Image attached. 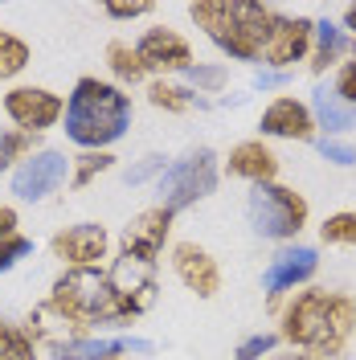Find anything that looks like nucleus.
I'll list each match as a JSON object with an SVG mask.
<instances>
[{
  "label": "nucleus",
  "instance_id": "2",
  "mask_svg": "<svg viewBox=\"0 0 356 360\" xmlns=\"http://www.w3.org/2000/svg\"><path fill=\"white\" fill-rule=\"evenodd\" d=\"M356 332V299L340 291H299L283 307V340L315 356H336Z\"/></svg>",
  "mask_w": 356,
  "mask_h": 360
},
{
  "label": "nucleus",
  "instance_id": "22",
  "mask_svg": "<svg viewBox=\"0 0 356 360\" xmlns=\"http://www.w3.org/2000/svg\"><path fill=\"white\" fill-rule=\"evenodd\" d=\"M107 66L119 82H144V62H139V53H135V45L127 41H111L107 45Z\"/></svg>",
  "mask_w": 356,
  "mask_h": 360
},
{
  "label": "nucleus",
  "instance_id": "17",
  "mask_svg": "<svg viewBox=\"0 0 356 360\" xmlns=\"http://www.w3.org/2000/svg\"><path fill=\"white\" fill-rule=\"evenodd\" d=\"M279 172V160L270 152L262 139H246L229 152V176H242V180H254V184H270Z\"/></svg>",
  "mask_w": 356,
  "mask_h": 360
},
{
  "label": "nucleus",
  "instance_id": "23",
  "mask_svg": "<svg viewBox=\"0 0 356 360\" xmlns=\"http://www.w3.org/2000/svg\"><path fill=\"white\" fill-rule=\"evenodd\" d=\"M148 103H152V107H160V111L184 115L193 103H197V94H193L189 86H172V82H164V78H160V82H152V86H148Z\"/></svg>",
  "mask_w": 356,
  "mask_h": 360
},
{
  "label": "nucleus",
  "instance_id": "28",
  "mask_svg": "<svg viewBox=\"0 0 356 360\" xmlns=\"http://www.w3.org/2000/svg\"><path fill=\"white\" fill-rule=\"evenodd\" d=\"M184 78L197 90H222L225 86V66H201V62H193V66L184 70Z\"/></svg>",
  "mask_w": 356,
  "mask_h": 360
},
{
  "label": "nucleus",
  "instance_id": "12",
  "mask_svg": "<svg viewBox=\"0 0 356 360\" xmlns=\"http://www.w3.org/2000/svg\"><path fill=\"white\" fill-rule=\"evenodd\" d=\"M135 53H139V62L144 70H160V74H172V70H189L193 66V45L184 41L180 33L172 29H148L139 41H135Z\"/></svg>",
  "mask_w": 356,
  "mask_h": 360
},
{
  "label": "nucleus",
  "instance_id": "5",
  "mask_svg": "<svg viewBox=\"0 0 356 360\" xmlns=\"http://www.w3.org/2000/svg\"><path fill=\"white\" fill-rule=\"evenodd\" d=\"M246 217H250V229L262 233V238H274V242H287L295 238L303 225H307V201L287 188V184H254L250 188V201H246Z\"/></svg>",
  "mask_w": 356,
  "mask_h": 360
},
{
  "label": "nucleus",
  "instance_id": "25",
  "mask_svg": "<svg viewBox=\"0 0 356 360\" xmlns=\"http://www.w3.org/2000/svg\"><path fill=\"white\" fill-rule=\"evenodd\" d=\"M25 66H29V45L17 33L0 29V78H17Z\"/></svg>",
  "mask_w": 356,
  "mask_h": 360
},
{
  "label": "nucleus",
  "instance_id": "20",
  "mask_svg": "<svg viewBox=\"0 0 356 360\" xmlns=\"http://www.w3.org/2000/svg\"><path fill=\"white\" fill-rule=\"evenodd\" d=\"M33 152H42L33 131H21V127H0V172H4V168H13V164L21 168Z\"/></svg>",
  "mask_w": 356,
  "mask_h": 360
},
{
  "label": "nucleus",
  "instance_id": "32",
  "mask_svg": "<svg viewBox=\"0 0 356 360\" xmlns=\"http://www.w3.org/2000/svg\"><path fill=\"white\" fill-rule=\"evenodd\" d=\"M148 13H152L148 0H135V4H107V17H115V21H135V17H148Z\"/></svg>",
  "mask_w": 356,
  "mask_h": 360
},
{
  "label": "nucleus",
  "instance_id": "3",
  "mask_svg": "<svg viewBox=\"0 0 356 360\" xmlns=\"http://www.w3.org/2000/svg\"><path fill=\"white\" fill-rule=\"evenodd\" d=\"M132 127V98L119 86L103 82V78H78L66 98V135L87 148V152H103L107 143L123 139Z\"/></svg>",
  "mask_w": 356,
  "mask_h": 360
},
{
  "label": "nucleus",
  "instance_id": "33",
  "mask_svg": "<svg viewBox=\"0 0 356 360\" xmlns=\"http://www.w3.org/2000/svg\"><path fill=\"white\" fill-rule=\"evenodd\" d=\"M156 172H164V156H148L139 168H132V172H127V184H139V180L156 176Z\"/></svg>",
  "mask_w": 356,
  "mask_h": 360
},
{
  "label": "nucleus",
  "instance_id": "36",
  "mask_svg": "<svg viewBox=\"0 0 356 360\" xmlns=\"http://www.w3.org/2000/svg\"><path fill=\"white\" fill-rule=\"evenodd\" d=\"M344 25L352 29V37H356V4H348V8H344Z\"/></svg>",
  "mask_w": 356,
  "mask_h": 360
},
{
  "label": "nucleus",
  "instance_id": "16",
  "mask_svg": "<svg viewBox=\"0 0 356 360\" xmlns=\"http://www.w3.org/2000/svg\"><path fill=\"white\" fill-rule=\"evenodd\" d=\"M258 127H262V135H274V139H312L315 119L299 98H287L283 94V98H274L267 111H262Z\"/></svg>",
  "mask_w": 356,
  "mask_h": 360
},
{
  "label": "nucleus",
  "instance_id": "29",
  "mask_svg": "<svg viewBox=\"0 0 356 360\" xmlns=\"http://www.w3.org/2000/svg\"><path fill=\"white\" fill-rule=\"evenodd\" d=\"M274 332H258V336H250V340H242L238 344V352H234V360H262L274 348Z\"/></svg>",
  "mask_w": 356,
  "mask_h": 360
},
{
  "label": "nucleus",
  "instance_id": "27",
  "mask_svg": "<svg viewBox=\"0 0 356 360\" xmlns=\"http://www.w3.org/2000/svg\"><path fill=\"white\" fill-rule=\"evenodd\" d=\"M29 254H33V242H29V238H21V233L0 238V274H4V270H13L21 258H29Z\"/></svg>",
  "mask_w": 356,
  "mask_h": 360
},
{
  "label": "nucleus",
  "instance_id": "7",
  "mask_svg": "<svg viewBox=\"0 0 356 360\" xmlns=\"http://www.w3.org/2000/svg\"><path fill=\"white\" fill-rule=\"evenodd\" d=\"M53 258L58 262H66L70 270H90L98 266L103 258H107V250H111V238H107V229L98 221H78V225H66V229H58L53 233Z\"/></svg>",
  "mask_w": 356,
  "mask_h": 360
},
{
  "label": "nucleus",
  "instance_id": "1",
  "mask_svg": "<svg viewBox=\"0 0 356 360\" xmlns=\"http://www.w3.org/2000/svg\"><path fill=\"white\" fill-rule=\"evenodd\" d=\"M156 303V266L119 258L115 270H62L42 307L70 336H90L98 323H132Z\"/></svg>",
  "mask_w": 356,
  "mask_h": 360
},
{
  "label": "nucleus",
  "instance_id": "15",
  "mask_svg": "<svg viewBox=\"0 0 356 360\" xmlns=\"http://www.w3.org/2000/svg\"><path fill=\"white\" fill-rule=\"evenodd\" d=\"M53 360H119L127 352H152L148 340H132V336H119V340H98V336H74V340H58L49 344Z\"/></svg>",
  "mask_w": 356,
  "mask_h": 360
},
{
  "label": "nucleus",
  "instance_id": "8",
  "mask_svg": "<svg viewBox=\"0 0 356 360\" xmlns=\"http://www.w3.org/2000/svg\"><path fill=\"white\" fill-rule=\"evenodd\" d=\"M66 176H70V160L53 148H42L13 172V193L21 201H45L66 184Z\"/></svg>",
  "mask_w": 356,
  "mask_h": 360
},
{
  "label": "nucleus",
  "instance_id": "18",
  "mask_svg": "<svg viewBox=\"0 0 356 360\" xmlns=\"http://www.w3.org/2000/svg\"><path fill=\"white\" fill-rule=\"evenodd\" d=\"M312 119H315V127H324L328 135H344V131H356V107H348L336 90H315L312 94Z\"/></svg>",
  "mask_w": 356,
  "mask_h": 360
},
{
  "label": "nucleus",
  "instance_id": "21",
  "mask_svg": "<svg viewBox=\"0 0 356 360\" xmlns=\"http://www.w3.org/2000/svg\"><path fill=\"white\" fill-rule=\"evenodd\" d=\"M0 360H37V344L29 336V328L0 319Z\"/></svg>",
  "mask_w": 356,
  "mask_h": 360
},
{
  "label": "nucleus",
  "instance_id": "13",
  "mask_svg": "<svg viewBox=\"0 0 356 360\" xmlns=\"http://www.w3.org/2000/svg\"><path fill=\"white\" fill-rule=\"evenodd\" d=\"M172 270H177V278L189 287V291H197L201 299H213V295L222 291V270L213 262V254L197 242H177L172 246Z\"/></svg>",
  "mask_w": 356,
  "mask_h": 360
},
{
  "label": "nucleus",
  "instance_id": "30",
  "mask_svg": "<svg viewBox=\"0 0 356 360\" xmlns=\"http://www.w3.org/2000/svg\"><path fill=\"white\" fill-rule=\"evenodd\" d=\"M319 156L340 164V168H352L356 164V148L352 143H340V139H319Z\"/></svg>",
  "mask_w": 356,
  "mask_h": 360
},
{
  "label": "nucleus",
  "instance_id": "4",
  "mask_svg": "<svg viewBox=\"0 0 356 360\" xmlns=\"http://www.w3.org/2000/svg\"><path fill=\"white\" fill-rule=\"evenodd\" d=\"M189 17L209 33V41L222 53L238 62L262 58L270 21H274L267 4H254V0H201V4H189Z\"/></svg>",
  "mask_w": 356,
  "mask_h": 360
},
{
  "label": "nucleus",
  "instance_id": "19",
  "mask_svg": "<svg viewBox=\"0 0 356 360\" xmlns=\"http://www.w3.org/2000/svg\"><path fill=\"white\" fill-rule=\"evenodd\" d=\"M312 37H315L312 70H315V74H324L328 66H336V62H340V53L348 49V41H344V33H340V29H336L332 21H319V25H315Z\"/></svg>",
  "mask_w": 356,
  "mask_h": 360
},
{
  "label": "nucleus",
  "instance_id": "26",
  "mask_svg": "<svg viewBox=\"0 0 356 360\" xmlns=\"http://www.w3.org/2000/svg\"><path fill=\"white\" fill-rule=\"evenodd\" d=\"M319 238L328 246H356V213H332L319 225Z\"/></svg>",
  "mask_w": 356,
  "mask_h": 360
},
{
  "label": "nucleus",
  "instance_id": "14",
  "mask_svg": "<svg viewBox=\"0 0 356 360\" xmlns=\"http://www.w3.org/2000/svg\"><path fill=\"white\" fill-rule=\"evenodd\" d=\"M315 270H319V254L312 246H287L270 258L267 274H262V287L270 295H283L291 287H299V283H307Z\"/></svg>",
  "mask_w": 356,
  "mask_h": 360
},
{
  "label": "nucleus",
  "instance_id": "11",
  "mask_svg": "<svg viewBox=\"0 0 356 360\" xmlns=\"http://www.w3.org/2000/svg\"><path fill=\"white\" fill-rule=\"evenodd\" d=\"M312 33H315V25L307 17H274L270 21V33H267V45H262L267 66L287 74L291 62H299L312 49Z\"/></svg>",
  "mask_w": 356,
  "mask_h": 360
},
{
  "label": "nucleus",
  "instance_id": "10",
  "mask_svg": "<svg viewBox=\"0 0 356 360\" xmlns=\"http://www.w3.org/2000/svg\"><path fill=\"white\" fill-rule=\"evenodd\" d=\"M172 217H177V213H168L164 205L144 209V213L123 229V258H135V262H144V266H156L160 250L168 242V229H172Z\"/></svg>",
  "mask_w": 356,
  "mask_h": 360
},
{
  "label": "nucleus",
  "instance_id": "35",
  "mask_svg": "<svg viewBox=\"0 0 356 360\" xmlns=\"http://www.w3.org/2000/svg\"><path fill=\"white\" fill-rule=\"evenodd\" d=\"M283 82H287V74H283V70H262V74H254V86H262V90L283 86Z\"/></svg>",
  "mask_w": 356,
  "mask_h": 360
},
{
  "label": "nucleus",
  "instance_id": "34",
  "mask_svg": "<svg viewBox=\"0 0 356 360\" xmlns=\"http://www.w3.org/2000/svg\"><path fill=\"white\" fill-rule=\"evenodd\" d=\"M13 233H17V209L0 205V238H13Z\"/></svg>",
  "mask_w": 356,
  "mask_h": 360
},
{
  "label": "nucleus",
  "instance_id": "31",
  "mask_svg": "<svg viewBox=\"0 0 356 360\" xmlns=\"http://www.w3.org/2000/svg\"><path fill=\"white\" fill-rule=\"evenodd\" d=\"M336 94H340L348 107H356V62H344V66H340V74H336Z\"/></svg>",
  "mask_w": 356,
  "mask_h": 360
},
{
  "label": "nucleus",
  "instance_id": "37",
  "mask_svg": "<svg viewBox=\"0 0 356 360\" xmlns=\"http://www.w3.org/2000/svg\"><path fill=\"white\" fill-rule=\"evenodd\" d=\"M287 360H315V356H287Z\"/></svg>",
  "mask_w": 356,
  "mask_h": 360
},
{
  "label": "nucleus",
  "instance_id": "24",
  "mask_svg": "<svg viewBox=\"0 0 356 360\" xmlns=\"http://www.w3.org/2000/svg\"><path fill=\"white\" fill-rule=\"evenodd\" d=\"M111 168H115L111 152H82V156L70 164V180H74V188H87L90 180H98L103 172H111Z\"/></svg>",
  "mask_w": 356,
  "mask_h": 360
},
{
  "label": "nucleus",
  "instance_id": "9",
  "mask_svg": "<svg viewBox=\"0 0 356 360\" xmlns=\"http://www.w3.org/2000/svg\"><path fill=\"white\" fill-rule=\"evenodd\" d=\"M4 115H8L21 131L42 135L45 127H53V123L66 115V103L45 86H13L4 94Z\"/></svg>",
  "mask_w": 356,
  "mask_h": 360
},
{
  "label": "nucleus",
  "instance_id": "6",
  "mask_svg": "<svg viewBox=\"0 0 356 360\" xmlns=\"http://www.w3.org/2000/svg\"><path fill=\"white\" fill-rule=\"evenodd\" d=\"M217 188V156L209 148H197L184 160L168 164L160 176V205L168 213H180L189 205H197L201 197H209Z\"/></svg>",
  "mask_w": 356,
  "mask_h": 360
}]
</instances>
